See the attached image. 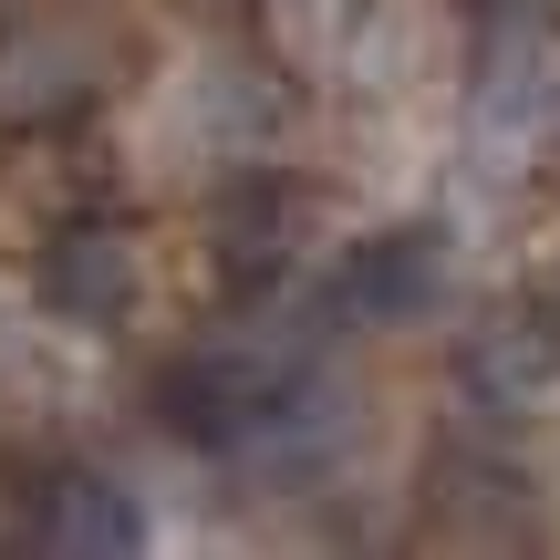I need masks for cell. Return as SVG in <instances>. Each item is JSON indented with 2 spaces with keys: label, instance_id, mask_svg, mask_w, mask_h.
<instances>
[{
  "label": "cell",
  "instance_id": "8fae6325",
  "mask_svg": "<svg viewBox=\"0 0 560 560\" xmlns=\"http://www.w3.org/2000/svg\"><path fill=\"white\" fill-rule=\"evenodd\" d=\"M0 363H11V322H0Z\"/></svg>",
  "mask_w": 560,
  "mask_h": 560
},
{
  "label": "cell",
  "instance_id": "52a82bcc",
  "mask_svg": "<svg viewBox=\"0 0 560 560\" xmlns=\"http://www.w3.org/2000/svg\"><path fill=\"white\" fill-rule=\"evenodd\" d=\"M301 229H312V198L291 177H270V166H240L219 187V208H208V260H219V280H240V291H270L291 270Z\"/></svg>",
  "mask_w": 560,
  "mask_h": 560
},
{
  "label": "cell",
  "instance_id": "9c48e42d",
  "mask_svg": "<svg viewBox=\"0 0 560 560\" xmlns=\"http://www.w3.org/2000/svg\"><path fill=\"white\" fill-rule=\"evenodd\" d=\"M270 21H280V52L332 83H384V62L405 42L395 0H270Z\"/></svg>",
  "mask_w": 560,
  "mask_h": 560
},
{
  "label": "cell",
  "instance_id": "ba28073f",
  "mask_svg": "<svg viewBox=\"0 0 560 560\" xmlns=\"http://www.w3.org/2000/svg\"><path fill=\"white\" fill-rule=\"evenodd\" d=\"M21 550H62V560H94V550H145V509L125 478H104V467H52V478L32 488V509L11 520Z\"/></svg>",
  "mask_w": 560,
  "mask_h": 560
},
{
  "label": "cell",
  "instance_id": "6da1fadb",
  "mask_svg": "<svg viewBox=\"0 0 560 560\" xmlns=\"http://www.w3.org/2000/svg\"><path fill=\"white\" fill-rule=\"evenodd\" d=\"M322 332H332L322 301H260V312H240V322H208V332L166 363L156 405L229 446L249 416H270L301 374H322Z\"/></svg>",
  "mask_w": 560,
  "mask_h": 560
},
{
  "label": "cell",
  "instance_id": "7a4b0ae2",
  "mask_svg": "<svg viewBox=\"0 0 560 560\" xmlns=\"http://www.w3.org/2000/svg\"><path fill=\"white\" fill-rule=\"evenodd\" d=\"M115 83V32L83 11H21L0 32V125L11 136H52Z\"/></svg>",
  "mask_w": 560,
  "mask_h": 560
},
{
  "label": "cell",
  "instance_id": "8992f818",
  "mask_svg": "<svg viewBox=\"0 0 560 560\" xmlns=\"http://www.w3.org/2000/svg\"><path fill=\"white\" fill-rule=\"evenodd\" d=\"M446 301V240L436 229H374V240H353V260L332 270V291H322V322H353V332H395V322H425Z\"/></svg>",
  "mask_w": 560,
  "mask_h": 560
},
{
  "label": "cell",
  "instance_id": "3957f363",
  "mask_svg": "<svg viewBox=\"0 0 560 560\" xmlns=\"http://www.w3.org/2000/svg\"><path fill=\"white\" fill-rule=\"evenodd\" d=\"M280 83L260 73V62H240V52H208V62H187L177 83H166V145H187L198 166H270V145H280Z\"/></svg>",
  "mask_w": 560,
  "mask_h": 560
},
{
  "label": "cell",
  "instance_id": "30bf717a",
  "mask_svg": "<svg viewBox=\"0 0 560 560\" xmlns=\"http://www.w3.org/2000/svg\"><path fill=\"white\" fill-rule=\"evenodd\" d=\"M467 11H488V21H499V11H550V0H467Z\"/></svg>",
  "mask_w": 560,
  "mask_h": 560
},
{
  "label": "cell",
  "instance_id": "277c9868",
  "mask_svg": "<svg viewBox=\"0 0 560 560\" xmlns=\"http://www.w3.org/2000/svg\"><path fill=\"white\" fill-rule=\"evenodd\" d=\"M457 395L488 425H540L560 416V312L550 301H509V312L457 332Z\"/></svg>",
  "mask_w": 560,
  "mask_h": 560
},
{
  "label": "cell",
  "instance_id": "5b68a950",
  "mask_svg": "<svg viewBox=\"0 0 560 560\" xmlns=\"http://www.w3.org/2000/svg\"><path fill=\"white\" fill-rule=\"evenodd\" d=\"M32 301L52 322H73V332H115V322L145 312V240L115 219H73L42 240L32 260Z\"/></svg>",
  "mask_w": 560,
  "mask_h": 560
},
{
  "label": "cell",
  "instance_id": "7c38bea8",
  "mask_svg": "<svg viewBox=\"0 0 560 560\" xmlns=\"http://www.w3.org/2000/svg\"><path fill=\"white\" fill-rule=\"evenodd\" d=\"M208 11H240V0H208Z\"/></svg>",
  "mask_w": 560,
  "mask_h": 560
}]
</instances>
